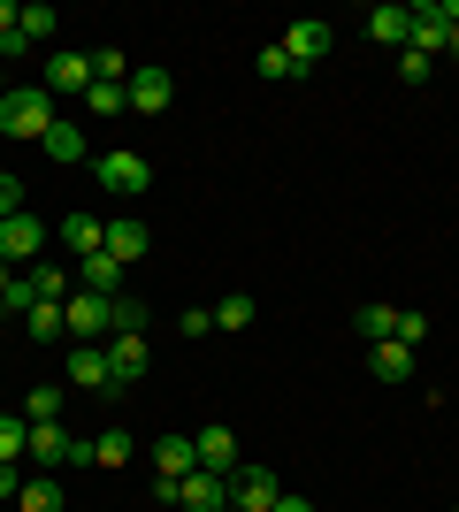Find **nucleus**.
I'll list each match as a JSON object with an SVG mask.
<instances>
[{
  "label": "nucleus",
  "mask_w": 459,
  "mask_h": 512,
  "mask_svg": "<svg viewBox=\"0 0 459 512\" xmlns=\"http://www.w3.org/2000/svg\"><path fill=\"white\" fill-rule=\"evenodd\" d=\"M8 214H23V176L0 169V222H8Z\"/></svg>",
  "instance_id": "nucleus-37"
},
{
  "label": "nucleus",
  "mask_w": 459,
  "mask_h": 512,
  "mask_svg": "<svg viewBox=\"0 0 459 512\" xmlns=\"http://www.w3.org/2000/svg\"><path fill=\"white\" fill-rule=\"evenodd\" d=\"M146 245H153V230H146V214H108V237H100V253L108 260H146Z\"/></svg>",
  "instance_id": "nucleus-5"
},
{
  "label": "nucleus",
  "mask_w": 459,
  "mask_h": 512,
  "mask_svg": "<svg viewBox=\"0 0 459 512\" xmlns=\"http://www.w3.org/2000/svg\"><path fill=\"white\" fill-rule=\"evenodd\" d=\"M92 85H131V54H123V46H100V54H92Z\"/></svg>",
  "instance_id": "nucleus-25"
},
{
  "label": "nucleus",
  "mask_w": 459,
  "mask_h": 512,
  "mask_svg": "<svg viewBox=\"0 0 459 512\" xmlns=\"http://www.w3.org/2000/svg\"><path fill=\"white\" fill-rule=\"evenodd\" d=\"M176 329H184V337H215V306H184Z\"/></svg>",
  "instance_id": "nucleus-32"
},
{
  "label": "nucleus",
  "mask_w": 459,
  "mask_h": 512,
  "mask_svg": "<svg viewBox=\"0 0 459 512\" xmlns=\"http://www.w3.org/2000/svg\"><path fill=\"white\" fill-rule=\"evenodd\" d=\"M253 314H261V306L245 299V291H230V299L215 306V329H245V321H253Z\"/></svg>",
  "instance_id": "nucleus-30"
},
{
  "label": "nucleus",
  "mask_w": 459,
  "mask_h": 512,
  "mask_svg": "<svg viewBox=\"0 0 459 512\" xmlns=\"http://www.w3.org/2000/svg\"><path fill=\"white\" fill-rule=\"evenodd\" d=\"M176 505H184V512H230V482L207 474V467H192L184 482H176Z\"/></svg>",
  "instance_id": "nucleus-7"
},
{
  "label": "nucleus",
  "mask_w": 459,
  "mask_h": 512,
  "mask_svg": "<svg viewBox=\"0 0 459 512\" xmlns=\"http://www.w3.org/2000/svg\"><path fill=\"white\" fill-rule=\"evenodd\" d=\"M169 69H131V107L138 115H161V107H169Z\"/></svg>",
  "instance_id": "nucleus-16"
},
{
  "label": "nucleus",
  "mask_w": 459,
  "mask_h": 512,
  "mask_svg": "<svg viewBox=\"0 0 459 512\" xmlns=\"http://www.w3.org/2000/svg\"><path fill=\"white\" fill-rule=\"evenodd\" d=\"M54 123H62V115H54V92L46 85H8V100H0V138H31V146H39Z\"/></svg>",
  "instance_id": "nucleus-1"
},
{
  "label": "nucleus",
  "mask_w": 459,
  "mask_h": 512,
  "mask_svg": "<svg viewBox=\"0 0 459 512\" xmlns=\"http://www.w3.org/2000/svg\"><path fill=\"white\" fill-rule=\"evenodd\" d=\"M16 16H23L16 0H0V31H16Z\"/></svg>",
  "instance_id": "nucleus-40"
},
{
  "label": "nucleus",
  "mask_w": 459,
  "mask_h": 512,
  "mask_svg": "<svg viewBox=\"0 0 459 512\" xmlns=\"http://www.w3.org/2000/svg\"><path fill=\"white\" fill-rule=\"evenodd\" d=\"M398 69H406V85H421V77H429V54H421V46H406V54H398Z\"/></svg>",
  "instance_id": "nucleus-38"
},
{
  "label": "nucleus",
  "mask_w": 459,
  "mask_h": 512,
  "mask_svg": "<svg viewBox=\"0 0 459 512\" xmlns=\"http://www.w3.org/2000/svg\"><path fill=\"white\" fill-rule=\"evenodd\" d=\"M77 291H100V299H115V291H123V260H108V253L77 260Z\"/></svg>",
  "instance_id": "nucleus-17"
},
{
  "label": "nucleus",
  "mask_w": 459,
  "mask_h": 512,
  "mask_svg": "<svg viewBox=\"0 0 459 512\" xmlns=\"http://www.w3.org/2000/svg\"><path fill=\"white\" fill-rule=\"evenodd\" d=\"M444 31H452V23H444V0H414V46L429 62L444 54Z\"/></svg>",
  "instance_id": "nucleus-15"
},
{
  "label": "nucleus",
  "mask_w": 459,
  "mask_h": 512,
  "mask_svg": "<svg viewBox=\"0 0 459 512\" xmlns=\"http://www.w3.org/2000/svg\"><path fill=\"white\" fill-rule=\"evenodd\" d=\"M46 92H92V54L62 46V54L46 62Z\"/></svg>",
  "instance_id": "nucleus-13"
},
{
  "label": "nucleus",
  "mask_w": 459,
  "mask_h": 512,
  "mask_svg": "<svg viewBox=\"0 0 459 512\" xmlns=\"http://www.w3.org/2000/svg\"><path fill=\"white\" fill-rule=\"evenodd\" d=\"M261 77H276V85H284V77H299V69H291L284 46H261Z\"/></svg>",
  "instance_id": "nucleus-35"
},
{
  "label": "nucleus",
  "mask_w": 459,
  "mask_h": 512,
  "mask_svg": "<svg viewBox=\"0 0 459 512\" xmlns=\"http://www.w3.org/2000/svg\"><path fill=\"white\" fill-rule=\"evenodd\" d=\"M23 482H31V474H23L16 459H0V505H16V497H23Z\"/></svg>",
  "instance_id": "nucleus-34"
},
{
  "label": "nucleus",
  "mask_w": 459,
  "mask_h": 512,
  "mask_svg": "<svg viewBox=\"0 0 459 512\" xmlns=\"http://www.w3.org/2000/svg\"><path fill=\"white\" fill-rule=\"evenodd\" d=\"M192 467H199V444H192V436H161V444H153V482H184Z\"/></svg>",
  "instance_id": "nucleus-12"
},
{
  "label": "nucleus",
  "mask_w": 459,
  "mask_h": 512,
  "mask_svg": "<svg viewBox=\"0 0 459 512\" xmlns=\"http://www.w3.org/2000/svg\"><path fill=\"white\" fill-rule=\"evenodd\" d=\"M192 444H199V467H207V474H222V482L238 474V436H230L222 421H215V428H199Z\"/></svg>",
  "instance_id": "nucleus-11"
},
{
  "label": "nucleus",
  "mask_w": 459,
  "mask_h": 512,
  "mask_svg": "<svg viewBox=\"0 0 459 512\" xmlns=\"http://www.w3.org/2000/svg\"><path fill=\"white\" fill-rule=\"evenodd\" d=\"M276 497H284V482H276L268 467H238L230 474V512H268Z\"/></svg>",
  "instance_id": "nucleus-6"
},
{
  "label": "nucleus",
  "mask_w": 459,
  "mask_h": 512,
  "mask_svg": "<svg viewBox=\"0 0 459 512\" xmlns=\"http://www.w3.org/2000/svg\"><path fill=\"white\" fill-rule=\"evenodd\" d=\"M452 512H459V505H452Z\"/></svg>",
  "instance_id": "nucleus-42"
},
{
  "label": "nucleus",
  "mask_w": 459,
  "mask_h": 512,
  "mask_svg": "<svg viewBox=\"0 0 459 512\" xmlns=\"http://www.w3.org/2000/svg\"><path fill=\"white\" fill-rule=\"evenodd\" d=\"M368 39H375V46H398V54H406V46H414V8H406V0H383V8L368 16Z\"/></svg>",
  "instance_id": "nucleus-9"
},
{
  "label": "nucleus",
  "mask_w": 459,
  "mask_h": 512,
  "mask_svg": "<svg viewBox=\"0 0 459 512\" xmlns=\"http://www.w3.org/2000/svg\"><path fill=\"white\" fill-rule=\"evenodd\" d=\"M352 329H360V337H368V344L398 337V306H360V314H352Z\"/></svg>",
  "instance_id": "nucleus-24"
},
{
  "label": "nucleus",
  "mask_w": 459,
  "mask_h": 512,
  "mask_svg": "<svg viewBox=\"0 0 459 512\" xmlns=\"http://www.w3.org/2000/svg\"><path fill=\"white\" fill-rule=\"evenodd\" d=\"M23 444H31V421H23V413H0V459H23Z\"/></svg>",
  "instance_id": "nucleus-28"
},
{
  "label": "nucleus",
  "mask_w": 459,
  "mask_h": 512,
  "mask_svg": "<svg viewBox=\"0 0 459 512\" xmlns=\"http://www.w3.org/2000/svg\"><path fill=\"white\" fill-rule=\"evenodd\" d=\"M100 237H108V222H100V214H69V222H62V245H69L77 260L100 253Z\"/></svg>",
  "instance_id": "nucleus-19"
},
{
  "label": "nucleus",
  "mask_w": 459,
  "mask_h": 512,
  "mask_svg": "<svg viewBox=\"0 0 459 512\" xmlns=\"http://www.w3.org/2000/svg\"><path fill=\"white\" fill-rule=\"evenodd\" d=\"M429 337V314H421V306H398V344H421Z\"/></svg>",
  "instance_id": "nucleus-33"
},
{
  "label": "nucleus",
  "mask_w": 459,
  "mask_h": 512,
  "mask_svg": "<svg viewBox=\"0 0 459 512\" xmlns=\"http://www.w3.org/2000/svg\"><path fill=\"white\" fill-rule=\"evenodd\" d=\"M54 23H62V16H54L46 0H31V8H23V16H16V31H23V39H31V46H39V39H54Z\"/></svg>",
  "instance_id": "nucleus-27"
},
{
  "label": "nucleus",
  "mask_w": 459,
  "mask_h": 512,
  "mask_svg": "<svg viewBox=\"0 0 459 512\" xmlns=\"http://www.w3.org/2000/svg\"><path fill=\"white\" fill-rule=\"evenodd\" d=\"M368 367L375 375H383V383H406V375H414V344H398V337H383L368 352Z\"/></svg>",
  "instance_id": "nucleus-18"
},
{
  "label": "nucleus",
  "mask_w": 459,
  "mask_h": 512,
  "mask_svg": "<svg viewBox=\"0 0 459 512\" xmlns=\"http://www.w3.org/2000/svg\"><path fill=\"white\" fill-rule=\"evenodd\" d=\"M39 146H46V161H92V146H85V130H77V123H54Z\"/></svg>",
  "instance_id": "nucleus-20"
},
{
  "label": "nucleus",
  "mask_w": 459,
  "mask_h": 512,
  "mask_svg": "<svg viewBox=\"0 0 459 512\" xmlns=\"http://www.w3.org/2000/svg\"><path fill=\"white\" fill-rule=\"evenodd\" d=\"M23 329H31L39 344H69V321H62V306H31V314H23Z\"/></svg>",
  "instance_id": "nucleus-23"
},
{
  "label": "nucleus",
  "mask_w": 459,
  "mask_h": 512,
  "mask_svg": "<svg viewBox=\"0 0 459 512\" xmlns=\"http://www.w3.org/2000/svg\"><path fill=\"white\" fill-rule=\"evenodd\" d=\"M268 512H314V497H299V490H284V497H276V505H268Z\"/></svg>",
  "instance_id": "nucleus-39"
},
{
  "label": "nucleus",
  "mask_w": 459,
  "mask_h": 512,
  "mask_svg": "<svg viewBox=\"0 0 459 512\" xmlns=\"http://www.w3.org/2000/svg\"><path fill=\"white\" fill-rule=\"evenodd\" d=\"M16 505H23V512H62V482H54V474H31Z\"/></svg>",
  "instance_id": "nucleus-22"
},
{
  "label": "nucleus",
  "mask_w": 459,
  "mask_h": 512,
  "mask_svg": "<svg viewBox=\"0 0 459 512\" xmlns=\"http://www.w3.org/2000/svg\"><path fill=\"white\" fill-rule=\"evenodd\" d=\"M115 337H146V306L138 299H115Z\"/></svg>",
  "instance_id": "nucleus-31"
},
{
  "label": "nucleus",
  "mask_w": 459,
  "mask_h": 512,
  "mask_svg": "<svg viewBox=\"0 0 459 512\" xmlns=\"http://www.w3.org/2000/svg\"><path fill=\"white\" fill-rule=\"evenodd\" d=\"M69 383L77 390H115L108 383V344H69Z\"/></svg>",
  "instance_id": "nucleus-14"
},
{
  "label": "nucleus",
  "mask_w": 459,
  "mask_h": 512,
  "mask_svg": "<svg viewBox=\"0 0 459 512\" xmlns=\"http://www.w3.org/2000/svg\"><path fill=\"white\" fill-rule=\"evenodd\" d=\"M31 306H39V299H31V283H8V291H0V314H31Z\"/></svg>",
  "instance_id": "nucleus-36"
},
{
  "label": "nucleus",
  "mask_w": 459,
  "mask_h": 512,
  "mask_svg": "<svg viewBox=\"0 0 459 512\" xmlns=\"http://www.w3.org/2000/svg\"><path fill=\"white\" fill-rule=\"evenodd\" d=\"M39 245H46V222H39V214H8V222H0V260H8V268H31Z\"/></svg>",
  "instance_id": "nucleus-4"
},
{
  "label": "nucleus",
  "mask_w": 459,
  "mask_h": 512,
  "mask_svg": "<svg viewBox=\"0 0 459 512\" xmlns=\"http://www.w3.org/2000/svg\"><path fill=\"white\" fill-rule=\"evenodd\" d=\"M85 107H92V115H123V107H131V85H92Z\"/></svg>",
  "instance_id": "nucleus-29"
},
{
  "label": "nucleus",
  "mask_w": 459,
  "mask_h": 512,
  "mask_svg": "<svg viewBox=\"0 0 459 512\" xmlns=\"http://www.w3.org/2000/svg\"><path fill=\"white\" fill-rule=\"evenodd\" d=\"M92 176H100V192L115 199H146L153 192V161L131 146H108V153H92Z\"/></svg>",
  "instance_id": "nucleus-2"
},
{
  "label": "nucleus",
  "mask_w": 459,
  "mask_h": 512,
  "mask_svg": "<svg viewBox=\"0 0 459 512\" xmlns=\"http://www.w3.org/2000/svg\"><path fill=\"white\" fill-rule=\"evenodd\" d=\"M23 421H62V390H54V383H39V390H23Z\"/></svg>",
  "instance_id": "nucleus-26"
},
{
  "label": "nucleus",
  "mask_w": 459,
  "mask_h": 512,
  "mask_svg": "<svg viewBox=\"0 0 459 512\" xmlns=\"http://www.w3.org/2000/svg\"><path fill=\"white\" fill-rule=\"evenodd\" d=\"M329 39H337V31H329V23H314V16H306V23H291V39H284L291 69H299V77H306V69H314V62H322V54H329Z\"/></svg>",
  "instance_id": "nucleus-10"
},
{
  "label": "nucleus",
  "mask_w": 459,
  "mask_h": 512,
  "mask_svg": "<svg viewBox=\"0 0 459 512\" xmlns=\"http://www.w3.org/2000/svg\"><path fill=\"white\" fill-rule=\"evenodd\" d=\"M146 367H153L146 337H108V383H115V390H131V383H146Z\"/></svg>",
  "instance_id": "nucleus-8"
},
{
  "label": "nucleus",
  "mask_w": 459,
  "mask_h": 512,
  "mask_svg": "<svg viewBox=\"0 0 459 512\" xmlns=\"http://www.w3.org/2000/svg\"><path fill=\"white\" fill-rule=\"evenodd\" d=\"M62 321H69V344H108L115 337V299H100V291H69Z\"/></svg>",
  "instance_id": "nucleus-3"
},
{
  "label": "nucleus",
  "mask_w": 459,
  "mask_h": 512,
  "mask_svg": "<svg viewBox=\"0 0 459 512\" xmlns=\"http://www.w3.org/2000/svg\"><path fill=\"white\" fill-rule=\"evenodd\" d=\"M0 100H8V62H0Z\"/></svg>",
  "instance_id": "nucleus-41"
},
{
  "label": "nucleus",
  "mask_w": 459,
  "mask_h": 512,
  "mask_svg": "<svg viewBox=\"0 0 459 512\" xmlns=\"http://www.w3.org/2000/svg\"><path fill=\"white\" fill-rule=\"evenodd\" d=\"M131 428H100V436H92V467H123V459H131Z\"/></svg>",
  "instance_id": "nucleus-21"
}]
</instances>
